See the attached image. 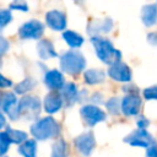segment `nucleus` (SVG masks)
<instances>
[{"label":"nucleus","instance_id":"f257e3e1","mask_svg":"<svg viewBox=\"0 0 157 157\" xmlns=\"http://www.w3.org/2000/svg\"><path fill=\"white\" fill-rule=\"evenodd\" d=\"M91 43L94 47L96 55L98 56V59L102 63H104L107 65H112L121 59L120 50L115 49L109 39L101 37V36H92Z\"/></svg>","mask_w":157,"mask_h":157},{"label":"nucleus","instance_id":"f03ea898","mask_svg":"<svg viewBox=\"0 0 157 157\" xmlns=\"http://www.w3.org/2000/svg\"><path fill=\"white\" fill-rule=\"evenodd\" d=\"M60 132V125L59 123L52 118V117H45L39 120H37L32 126H31V134L36 140H48L56 137Z\"/></svg>","mask_w":157,"mask_h":157},{"label":"nucleus","instance_id":"7ed1b4c3","mask_svg":"<svg viewBox=\"0 0 157 157\" xmlns=\"http://www.w3.org/2000/svg\"><path fill=\"white\" fill-rule=\"evenodd\" d=\"M86 67V60L81 52L67 50L60 56V69L70 75H77Z\"/></svg>","mask_w":157,"mask_h":157},{"label":"nucleus","instance_id":"20e7f679","mask_svg":"<svg viewBox=\"0 0 157 157\" xmlns=\"http://www.w3.org/2000/svg\"><path fill=\"white\" fill-rule=\"evenodd\" d=\"M40 112V101L34 96H25L18 102V113L26 119H34Z\"/></svg>","mask_w":157,"mask_h":157},{"label":"nucleus","instance_id":"39448f33","mask_svg":"<svg viewBox=\"0 0 157 157\" xmlns=\"http://www.w3.org/2000/svg\"><path fill=\"white\" fill-rule=\"evenodd\" d=\"M44 33V25L38 20L25 22L18 28V36L22 39H39Z\"/></svg>","mask_w":157,"mask_h":157},{"label":"nucleus","instance_id":"423d86ee","mask_svg":"<svg viewBox=\"0 0 157 157\" xmlns=\"http://www.w3.org/2000/svg\"><path fill=\"white\" fill-rule=\"evenodd\" d=\"M80 114L85 123L88 126H94L96 124L104 121L107 115L96 104H86L80 109Z\"/></svg>","mask_w":157,"mask_h":157},{"label":"nucleus","instance_id":"0eeeda50","mask_svg":"<svg viewBox=\"0 0 157 157\" xmlns=\"http://www.w3.org/2000/svg\"><path fill=\"white\" fill-rule=\"evenodd\" d=\"M124 141L128 142L131 146L144 147V148H147L150 145L155 144V139L152 137V135L146 129H140V128H137L136 130H134L132 132H130L124 139Z\"/></svg>","mask_w":157,"mask_h":157},{"label":"nucleus","instance_id":"6e6552de","mask_svg":"<svg viewBox=\"0 0 157 157\" xmlns=\"http://www.w3.org/2000/svg\"><path fill=\"white\" fill-rule=\"evenodd\" d=\"M0 108L12 120H16L20 117L18 103H17L15 93L12 92H0Z\"/></svg>","mask_w":157,"mask_h":157},{"label":"nucleus","instance_id":"1a4fd4ad","mask_svg":"<svg viewBox=\"0 0 157 157\" xmlns=\"http://www.w3.org/2000/svg\"><path fill=\"white\" fill-rule=\"evenodd\" d=\"M74 145L76 147V150L83 156V157H88L94 147H96V139H94V135L91 132V131H87V132H83L81 135H78L75 140H74Z\"/></svg>","mask_w":157,"mask_h":157},{"label":"nucleus","instance_id":"9d476101","mask_svg":"<svg viewBox=\"0 0 157 157\" xmlns=\"http://www.w3.org/2000/svg\"><path fill=\"white\" fill-rule=\"evenodd\" d=\"M141 98L137 93H128L120 102L121 113L125 117H134L137 115L141 108Z\"/></svg>","mask_w":157,"mask_h":157},{"label":"nucleus","instance_id":"9b49d317","mask_svg":"<svg viewBox=\"0 0 157 157\" xmlns=\"http://www.w3.org/2000/svg\"><path fill=\"white\" fill-rule=\"evenodd\" d=\"M108 76L118 82H130L132 74H131L130 67L125 63L119 60V61L109 65Z\"/></svg>","mask_w":157,"mask_h":157},{"label":"nucleus","instance_id":"f8f14e48","mask_svg":"<svg viewBox=\"0 0 157 157\" xmlns=\"http://www.w3.org/2000/svg\"><path fill=\"white\" fill-rule=\"evenodd\" d=\"M45 23L54 31H63L66 27V16L63 11L50 10L45 15Z\"/></svg>","mask_w":157,"mask_h":157},{"label":"nucleus","instance_id":"ddd939ff","mask_svg":"<svg viewBox=\"0 0 157 157\" xmlns=\"http://www.w3.org/2000/svg\"><path fill=\"white\" fill-rule=\"evenodd\" d=\"M63 104H64V99H63L61 94L55 91H52L50 93H48L43 101L44 110L49 114H54V113L59 112L61 109Z\"/></svg>","mask_w":157,"mask_h":157},{"label":"nucleus","instance_id":"4468645a","mask_svg":"<svg viewBox=\"0 0 157 157\" xmlns=\"http://www.w3.org/2000/svg\"><path fill=\"white\" fill-rule=\"evenodd\" d=\"M113 28V21L108 17L102 20H94L87 26V32L91 36H99L101 33H108Z\"/></svg>","mask_w":157,"mask_h":157},{"label":"nucleus","instance_id":"2eb2a0df","mask_svg":"<svg viewBox=\"0 0 157 157\" xmlns=\"http://www.w3.org/2000/svg\"><path fill=\"white\" fill-rule=\"evenodd\" d=\"M44 83L45 86L52 90V91H58V90H61V87L64 86L65 83V80H64V75L59 71V70H49L45 72L44 75Z\"/></svg>","mask_w":157,"mask_h":157},{"label":"nucleus","instance_id":"dca6fc26","mask_svg":"<svg viewBox=\"0 0 157 157\" xmlns=\"http://www.w3.org/2000/svg\"><path fill=\"white\" fill-rule=\"evenodd\" d=\"M78 93L80 92L77 90V86L74 82L64 83V86L60 90V94L67 105H72L75 102L78 101Z\"/></svg>","mask_w":157,"mask_h":157},{"label":"nucleus","instance_id":"f3484780","mask_svg":"<svg viewBox=\"0 0 157 157\" xmlns=\"http://www.w3.org/2000/svg\"><path fill=\"white\" fill-rule=\"evenodd\" d=\"M37 52H38V55L40 56V59H43V60H48V59L55 58L58 55L55 49H54L53 43L48 39H42L38 42Z\"/></svg>","mask_w":157,"mask_h":157},{"label":"nucleus","instance_id":"a211bd4d","mask_svg":"<svg viewBox=\"0 0 157 157\" xmlns=\"http://www.w3.org/2000/svg\"><path fill=\"white\" fill-rule=\"evenodd\" d=\"M141 20L145 26L151 27L157 22V5L148 4L141 10Z\"/></svg>","mask_w":157,"mask_h":157},{"label":"nucleus","instance_id":"6ab92c4d","mask_svg":"<svg viewBox=\"0 0 157 157\" xmlns=\"http://www.w3.org/2000/svg\"><path fill=\"white\" fill-rule=\"evenodd\" d=\"M83 78L88 85H98L105 80V72L98 69H88L85 71Z\"/></svg>","mask_w":157,"mask_h":157},{"label":"nucleus","instance_id":"aec40b11","mask_svg":"<svg viewBox=\"0 0 157 157\" xmlns=\"http://www.w3.org/2000/svg\"><path fill=\"white\" fill-rule=\"evenodd\" d=\"M63 38L66 42V44L71 48H80L83 44V37L74 31H64Z\"/></svg>","mask_w":157,"mask_h":157},{"label":"nucleus","instance_id":"412c9836","mask_svg":"<svg viewBox=\"0 0 157 157\" xmlns=\"http://www.w3.org/2000/svg\"><path fill=\"white\" fill-rule=\"evenodd\" d=\"M18 152L23 156V157H36L37 155V142L33 139H27L26 141H23L20 147H18Z\"/></svg>","mask_w":157,"mask_h":157},{"label":"nucleus","instance_id":"4be33fe9","mask_svg":"<svg viewBox=\"0 0 157 157\" xmlns=\"http://www.w3.org/2000/svg\"><path fill=\"white\" fill-rule=\"evenodd\" d=\"M37 85V81L33 80L32 77H27L25 78L23 81H21L20 83H17L15 86V92L18 93V94H25L29 91H32Z\"/></svg>","mask_w":157,"mask_h":157},{"label":"nucleus","instance_id":"5701e85b","mask_svg":"<svg viewBox=\"0 0 157 157\" xmlns=\"http://www.w3.org/2000/svg\"><path fill=\"white\" fill-rule=\"evenodd\" d=\"M67 145L63 139H59L54 142L52 148V157H67Z\"/></svg>","mask_w":157,"mask_h":157},{"label":"nucleus","instance_id":"b1692460","mask_svg":"<svg viewBox=\"0 0 157 157\" xmlns=\"http://www.w3.org/2000/svg\"><path fill=\"white\" fill-rule=\"evenodd\" d=\"M6 132L10 137V141L12 144H22L23 141L27 140V134L22 130H16V129H11V128H7L6 129Z\"/></svg>","mask_w":157,"mask_h":157},{"label":"nucleus","instance_id":"393cba45","mask_svg":"<svg viewBox=\"0 0 157 157\" xmlns=\"http://www.w3.org/2000/svg\"><path fill=\"white\" fill-rule=\"evenodd\" d=\"M105 107H107L108 112H109L112 115H117V114H119V112L121 110V109H120V101H119L117 97L109 98V99L105 102Z\"/></svg>","mask_w":157,"mask_h":157},{"label":"nucleus","instance_id":"a878e982","mask_svg":"<svg viewBox=\"0 0 157 157\" xmlns=\"http://www.w3.org/2000/svg\"><path fill=\"white\" fill-rule=\"evenodd\" d=\"M10 144H11V141H10V137H9L7 132L6 131L0 132V156L5 155L7 152V150L10 147Z\"/></svg>","mask_w":157,"mask_h":157},{"label":"nucleus","instance_id":"bb28decb","mask_svg":"<svg viewBox=\"0 0 157 157\" xmlns=\"http://www.w3.org/2000/svg\"><path fill=\"white\" fill-rule=\"evenodd\" d=\"M12 20V15L10 10H5V9H0V29L6 27Z\"/></svg>","mask_w":157,"mask_h":157},{"label":"nucleus","instance_id":"cd10ccee","mask_svg":"<svg viewBox=\"0 0 157 157\" xmlns=\"http://www.w3.org/2000/svg\"><path fill=\"white\" fill-rule=\"evenodd\" d=\"M142 96L146 101H157V86H150L142 91Z\"/></svg>","mask_w":157,"mask_h":157},{"label":"nucleus","instance_id":"c85d7f7f","mask_svg":"<svg viewBox=\"0 0 157 157\" xmlns=\"http://www.w3.org/2000/svg\"><path fill=\"white\" fill-rule=\"evenodd\" d=\"M10 9L11 10H18V11H28V6H27V2L25 0H13L10 4Z\"/></svg>","mask_w":157,"mask_h":157},{"label":"nucleus","instance_id":"c756f323","mask_svg":"<svg viewBox=\"0 0 157 157\" xmlns=\"http://www.w3.org/2000/svg\"><path fill=\"white\" fill-rule=\"evenodd\" d=\"M9 48H10L9 40H7L5 37L0 36V55H4V54L9 50Z\"/></svg>","mask_w":157,"mask_h":157},{"label":"nucleus","instance_id":"7c9ffc66","mask_svg":"<svg viewBox=\"0 0 157 157\" xmlns=\"http://www.w3.org/2000/svg\"><path fill=\"white\" fill-rule=\"evenodd\" d=\"M146 157H157V145L152 144L146 148Z\"/></svg>","mask_w":157,"mask_h":157},{"label":"nucleus","instance_id":"2f4dec72","mask_svg":"<svg viewBox=\"0 0 157 157\" xmlns=\"http://www.w3.org/2000/svg\"><path fill=\"white\" fill-rule=\"evenodd\" d=\"M148 124H150V121H148L145 117H140V118H137V120H136V125H137V128H140V129H146V128L148 126Z\"/></svg>","mask_w":157,"mask_h":157},{"label":"nucleus","instance_id":"473e14b6","mask_svg":"<svg viewBox=\"0 0 157 157\" xmlns=\"http://www.w3.org/2000/svg\"><path fill=\"white\" fill-rule=\"evenodd\" d=\"M11 85H12V82L0 74V88H6V87H10Z\"/></svg>","mask_w":157,"mask_h":157},{"label":"nucleus","instance_id":"72a5a7b5","mask_svg":"<svg viewBox=\"0 0 157 157\" xmlns=\"http://www.w3.org/2000/svg\"><path fill=\"white\" fill-rule=\"evenodd\" d=\"M147 42L152 45H157V32H152V33H148L147 36Z\"/></svg>","mask_w":157,"mask_h":157},{"label":"nucleus","instance_id":"f704fd0d","mask_svg":"<svg viewBox=\"0 0 157 157\" xmlns=\"http://www.w3.org/2000/svg\"><path fill=\"white\" fill-rule=\"evenodd\" d=\"M5 125H6V118H5V115L2 114V112L0 110V129H2Z\"/></svg>","mask_w":157,"mask_h":157},{"label":"nucleus","instance_id":"c9c22d12","mask_svg":"<svg viewBox=\"0 0 157 157\" xmlns=\"http://www.w3.org/2000/svg\"><path fill=\"white\" fill-rule=\"evenodd\" d=\"M75 1H76V2H78V4H81V2L83 1V0H75Z\"/></svg>","mask_w":157,"mask_h":157},{"label":"nucleus","instance_id":"e433bc0d","mask_svg":"<svg viewBox=\"0 0 157 157\" xmlns=\"http://www.w3.org/2000/svg\"><path fill=\"white\" fill-rule=\"evenodd\" d=\"M0 157H7V156H5V155H1V156H0Z\"/></svg>","mask_w":157,"mask_h":157},{"label":"nucleus","instance_id":"4c0bfd02","mask_svg":"<svg viewBox=\"0 0 157 157\" xmlns=\"http://www.w3.org/2000/svg\"><path fill=\"white\" fill-rule=\"evenodd\" d=\"M0 66H1V59H0Z\"/></svg>","mask_w":157,"mask_h":157}]
</instances>
